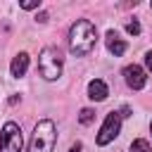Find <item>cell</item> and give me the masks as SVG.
Listing matches in <instances>:
<instances>
[{"instance_id":"6da1fadb","label":"cell","mask_w":152,"mask_h":152,"mask_svg":"<svg viewBox=\"0 0 152 152\" xmlns=\"http://www.w3.org/2000/svg\"><path fill=\"white\" fill-rule=\"evenodd\" d=\"M97 43V28L88 19H78L69 28V50L76 57H86Z\"/></svg>"},{"instance_id":"7a4b0ae2","label":"cell","mask_w":152,"mask_h":152,"mask_svg":"<svg viewBox=\"0 0 152 152\" xmlns=\"http://www.w3.org/2000/svg\"><path fill=\"white\" fill-rule=\"evenodd\" d=\"M57 142V128L50 119H43L36 124L31 142H28V152H52Z\"/></svg>"},{"instance_id":"3957f363","label":"cell","mask_w":152,"mask_h":152,"mask_svg":"<svg viewBox=\"0 0 152 152\" xmlns=\"http://www.w3.org/2000/svg\"><path fill=\"white\" fill-rule=\"evenodd\" d=\"M62 66H64V57L57 48H43L40 57H38V71L45 81H55L62 76Z\"/></svg>"},{"instance_id":"277c9868","label":"cell","mask_w":152,"mask_h":152,"mask_svg":"<svg viewBox=\"0 0 152 152\" xmlns=\"http://www.w3.org/2000/svg\"><path fill=\"white\" fill-rule=\"evenodd\" d=\"M21 147H24V135H21L19 124L7 121V124L2 126V135H0V150H2V152H21Z\"/></svg>"},{"instance_id":"5b68a950","label":"cell","mask_w":152,"mask_h":152,"mask_svg":"<svg viewBox=\"0 0 152 152\" xmlns=\"http://www.w3.org/2000/svg\"><path fill=\"white\" fill-rule=\"evenodd\" d=\"M119 131H121V116H119V112H109L104 124H102V128H100V133H97V145L112 142L119 135Z\"/></svg>"},{"instance_id":"8992f818","label":"cell","mask_w":152,"mask_h":152,"mask_svg":"<svg viewBox=\"0 0 152 152\" xmlns=\"http://www.w3.org/2000/svg\"><path fill=\"white\" fill-rule=\"evenodd\" d=\"M124 78H126L128 88H133V90H140V88L145 86V81H147L145 71H142L138 64H128V66L124 69Z\"/></svg>"},{"instance_id":"52a82bcc","label":"cell","mask_w":152,"mask_h":152,"mask_svg":"<svg viewBox=\"0 0 152 152\" xmlns=\"http://www.w3.org/2000/svg\"><path fill=\"white\" fill-rule=\"evenodd\" d=\"M107 95H109V88H107V83H104L102 78H95V81L88 83V97H90V100L102 102Z\"/></svg>"},{"instance_id":"ba28073f","label":"cell","mask_w":152,"mask_h":152,"mask_svg":"<svg viewBox=\"0 0 152 152\" xmlns=\"http://www.w3.org/2000/svg\"><path fill=\"white\" fill-rule=\"evenodd\" d=\"M26 69H28V55H26V52H19V55L12 59V64H10V74H12L14 78H21V76L26 74Z\"/></svg>"},{"instance_id":"9c48e42d","label":"cell","mask_w":152,"mask_h":152,"mask_svg":"<svg viewBox=\"0 0 152 152\" xmlns=\"http://www.w3.org/2000/svg\"><path fill=\"white\" fill-rule=\"evenodd\" d=\"M107 50H109L114 57H121V55L126 52V43L116 36V31H109V33H107Z\"/></svg>"},{"instance_id":"30bf717a","label":"cell","mask_w":152,"mask_h":152,"mask_svg":"<svg viewBox=\"0 0 152 152\" xmlns=\"http://www.w3.org/2000/svg\"><path fill=\"white\" fill-rule=\"evenodd\" d=\"M131 152H152V147H150V142H147V140L138 138V140H133V142H131Z\"/></svg>"},{"instance_id":"8fae6325","label":"cell","mask_w":152,"mask_h":152,"mask_svg":"<svg viewBox=\"0 0 152 152\" xmlns=\"http://www.w3.org/2000/svg\"><path fill=\"white\" fill-rule=\"evenodd\" d=\"M93 119H95V112H93V109H88V107L81 109V114H78V121H81V124H90Z\"/></svg>"},{"instance_id":"7c38bea8","label":"cell","mask_w":152,"mask_h":152,"mask_svg":"<svg viewBox=\"0 0 152 152\" xmlns=\"http://www.w3.org/2000/svg\"><path fill=\"white\" fill-rule=\"evenodd\" d=\"M126 31H128L131 36H138V33H140V24H138V21H131V24L126 26Z\"/></svg>"},{"instance_id":"4fadbf2b","label":"cell","mask_w":152,"mask_h":152,"mask_svg":"<svg viewBox=\"0 0 152 152\" xmlns=\"http://www.w3.org/2000/svg\"><path fill=\"white\" fill-rule=\"evenodd\" d=\"M40 7V0H31V2H21V10H36Z\"/></svg>"},{"instance_id":"5bb4252c","label":"cell","mask_w":152,"mask_h":152,"mask_svg":"<svg viewBox=\"0 0 152 152\" xmlns=\"http://www.w3.org/2000/svg\"><path fill=\"white\" fill-rule=\"evenodd\" d=\"M145 66H147V69L152 71V50H150V52L145 55Z\"/></svg>"},{"instance_id":"9a60e30c","label":"cell","mask_w":152,"mask_h":152,"mask_svg":"<svg viewBox=\"0 0 152 152\" xmlns=\"http://www.w3.org/2000/svg\"><path fill=\"white\" fill-rule=\"evenodd\" d=\"M69 152H81V145H78V142H76V145H74V147H71V150H69Z\"/></svg>"},{"instance_id":"2e32d148","label":"cell","mask_w":152,"mask_h":152,"mask_svg":"<svg viewBox=\"0 0 152 152\" xmlns=\"http://www.w3.org/2000/svg\"><path fill=\"white\" fill-rule=\"evenodd\" d=\"M150 131H152V124H150Z\"/></svg>"}]
</instances>
